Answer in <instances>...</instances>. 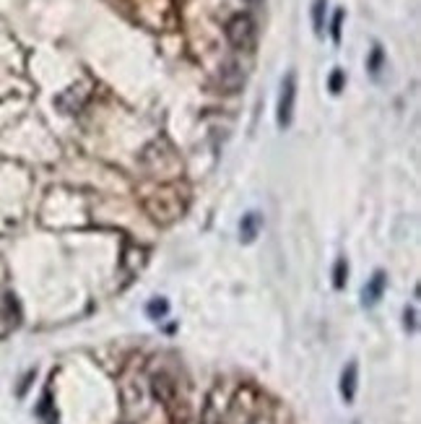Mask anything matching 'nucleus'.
<instances>
[{
	"label": "nucleus",
	"instance_id": "nucleus-1",
	"mask_svg": "<svg viewBox=\"0 0 421 424\" xmlns=\"http://www.w3.org/2000/svg\"><path fill=\"white\" fill-rule=\"evenodd\" d=\"M294 101H297V73L289 71L281 81V94H278V112H276V120L278 128H289L294 118Z\"/></svg>",
	"mask_w": 421,
	"mask_h": 424
},
{
	"label": "nucleus",
	"instance_id": "nucleus-2",
	"mask_svg": "<svg viewBox=\"0 0 421 424\" xmlns=\"http://www.w3.org/2000/svg\"><path fill=\"white\" fill-rule=\"evenodd\" d=\"M229 39L234 47H248L252 42V21L248 16H237V19H231L229 24Z\"/></svg>",
	"mask_w": 421,
	"mask_h": 424
},
{
	"label": "nucleus",
	"instance_id": "nucleus-3",
	"mask_svg": "<svg viewBox=\"0 0 421 424\" xmlns=\"http://www.w3.org/2000/svg\"><path fill=\"white\" fill-rule=\"evenodd\" d=\"M385 284H387V276H385L383 271H377L375 276L369 278V284L364 286V292H362V302L364 307H372V304L380 302V297L385 292Z\"/></svg>",
	"mask_w": 421,
	"mask_h": 424
},
{
	"label": "nucleus",
	"instance_id": "nucleus-4",
	"mask_svg": "<svg viewBox=\"0 0 421 424\" xmlns=\"http://www.w3.org/2000/svg\"><path fill=\"white\" fill-rule=\"evenodd\" d=\"M357 383H359L357 362H348V367L343 369V378H341V393L346 398V404H351L354 396H357Z\"/></svg>",
	"mask_w": 421,
	"mask_h": 424
},
{
	"label": "nucleus",
	"instance_id": "nucleus-5",
	"mask_svg": "<svg viewBox=\"0 0 421 424\" xmlns=\"http://www.w3.org/2000/svg\"><path fill=\"white\" fill-rule=\"evenodd\" d=\"M257 227H260V213L250 211L245 219H242V227H239V232H242V240L245 242H252L257 234Z\"/></svg>",
	"mask_w": 421,
	"mask_h": 424
},
{
	"label": "nucleus",
	"instance_id": "nucleus-6",
	"mask_svg": "<svg viewBox=\"0 0 421 424\" xmlns=\"http://www.w3.org/2000/svg\"><path fill=\"white\" fill-rule=\"evenodd\" d=\"M325 6H328V0H315L312 3V24H315V34L317 37L325 34Z\"/></svg>",
	"mask_w": 421,
	"mask_h": 424
},
{
	"label": "nucleus",
	"instance_id": "nucleus-7",
	"mask_svg": "<svg viewBox=\"0 0 421 424\" xmlns=\"http://www.w3.org/2000/svg\"><path fill=\"white\" fill-rule=\"evenodd\" d=\"M146 310H148V318H154V320H159V318H164V315L169 313V302L159 297V299H151V302H148Z\"/></svg>",
	"mask_w": 421,
	"mask_h": 424
},
{
	"label": "nucleus",
	"instance_id": "nucleus-8",
	"mask_svg": "<svg viewBox=\"0 0 421 424\" xmlns=\"http://www.w3.org/2000/svg\"><path fill=\"white\" fill-rule=\"evenodd\" d=\"M383 63H385V55H383V47L380 45H375V50H372V55H369V73L375 76L377 78V73H380V71H383Z\"/></svg>",
	"mask_w": 421,
	"mask_h": 424
},
{
	"label": "nucleus",
	"instance_id": "nucleus-9",
	"mask_svg": "<svg viewBox=\"0 0 421 424\" xmlns=\"http://www.w3.org/2000/svg\"><path fill=\"white\" fill-rule=\"evenodd\" d=\"M336 278H333V284H336V289H343V284H346V274H348V266H346V260L341 258L336 260Z\"/></svg>",
	"mask_w": 421,
	"mask_h": 424
},
{
	"label": "nucleus",
	"instance_id": "nucleus-10",
	"mask_svg": "<svg viewBox=\"0 0 421 424\" xmlns=\"http://www.w3.org/2000/svg\"><path fill=\"white\" fill-rule=\"evenodd\" d=\"M341 21H343V10H336V16H333V29H330L333 42H341Z\"/></svg>",
	"mask_w": 421,
	"mask_h": 424
},
{
	"label": "nucleus",
	"instance_id": "nucleus-11",
	"mask_svg": "<svg viewBox=\"0 0 421 424\" xmlns=\"http://www.w3.org/2000/svg\"><path fill=\"white\" fill-rule=\"evenodd\" d=\"M341 89H343V71H333V76H330V92L338 94Z\"/></svg>",
	"mask_w": 421,
	"mask_h": 424
},
{
	"label": "nucleus",
	"instance_id": "nucleus-12",
	"mask_svg": "<svg viewBox=\"0 0 421 424\" xmlns=\"http://www.w3.org/2000/svg\"><path fill=\"white\" fill-rule=\"evenodd\" d=\"M406 325L416 331V310H406Z\"/></svg>",
	"mask_w": 421,
	"mask_h": 424
},
{
	"label": "nucleus",
	"instance_id": "nucleus-13",
	"mask_svg": "<svg viewBox=\"0 0 421 424\" xmlns=\"http://www.w3.org/2000/svg\"><path fill=\"white\" fill-rule=\"evenodd\" d=\"M203 424H216V411H213V406L206 409V416H203Z\"/></svg>",
	"mask_w": 421,
	"mask_h": 424
},
{
	"label": "nucleus",
	"instance_id": "nucleus-14",
	"mask_svg": "<svg viewBox=\"0 0 421 424\" xmlns=\"http://www.w3.org/2000/svg\"><path fill=\"white\" fill-rule=\"evenodd\" d=\"M248 3H257V0H248Z\"/></svg>",
	"mask_w": 421,
	"mask_h": 424
}]
</instances>
